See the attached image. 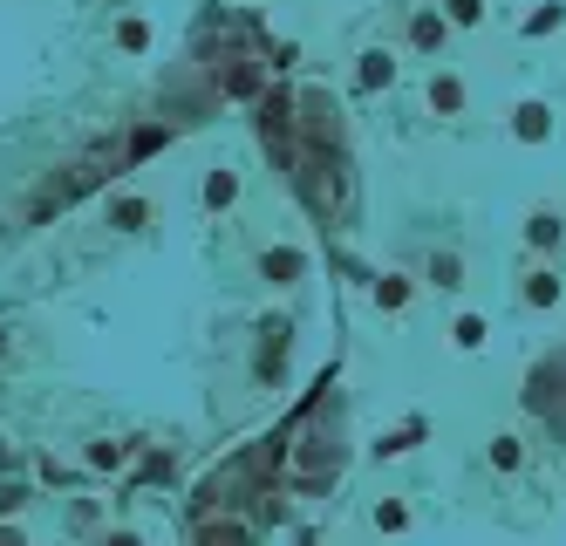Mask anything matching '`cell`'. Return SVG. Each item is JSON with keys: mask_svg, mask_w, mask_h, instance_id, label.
Wrapping results in <instances>:
<instances>
[{"mask_svg": "<svg viewBox=\"0 0 566 546\" xmlns=\"http://www.w3.org/2000/svg\"><path fill=\"white\" fill-rule=\"evenodd\" d=\"M287 485L301 492H321L341 478V396H335V376H321V390L307 396V410L287 424Z\"/></svg>", "mask_w": 566, "mask_h": 546, "instance_id": "obj_1", "label": "cell"}, {"mask_svg": "<svg viewBox=\"0 0 566 546\" xmlns=\"http://www.w3.org/2000/svg\"><path fill=\"white\" fill-rule=\"evenodd\" d=\"M110 171H123V144H116V137H110V144H89V151H82L76 164H69V171H62V178H55V185L35 198V219H48L55 205H76V198L96 192Z\"/></svg>", "mask_w": 566, "mask_h": 546, "instance_id": "obj_2", "label": "cell"}, {"mask_svg": "<svg viewBox=\"0 0 566 546\" xmlns=\"http://www.w3.org/2000/svg\"><path fill=\"white\" fill-rule=\"evenodd\" d=\"M287 335H294L287 321H266V328H260V362H253V376H260V383H273V376L287 369Z\"/></svg>", "mask_w": 566, "mask_h": 546, "instance_id": "obj_3", "label": "cell"}, {"mask_svg": "<svg viewBox=\"0 0 566 546\" xmlns=\"http://www.w3.org/2000/svg\"><path fill=\"white\" fill-rule=\"evenodd\" d=\"M260 273L273 280V287H294V280L307 273V253H294V246H273V253L260 260Z\"/></svg>", "mask_w": 566, "mask_h": 546, "instance_id": "obj_4", "label": "cell"}, {"mask_svg": "<svg viewBox=\"0 0 566 546\" xmlns=\"http://www.w3.org/2000/svg\"><path fill=\"white\" fill-rule=\"evenodd\" d=\"M171 144V123H144V130H130V144H123V164H144L151 151Z\"/></svg>", "mask_w": 566, "mask_h": 546, "instance_id": "obj_5", "label": "cell"}, {"mask_svg": "<svg viewBox=\"0 0 566 546\" xmlns=\"http://www.w3.org/2000/svg\"><path fill=\"white\" fill-rule=\"evenodd\" d=\"M430 110H437V117H457V110H464V82L437 76V82H430Z\"/></svg>", "mask_w": 566, "mask_h": 546, "instance_id": "obj_6", "label": "cell"}, {"mask_svg": "<svg viewBox=\"0 0 566 546\" xmlns=\"http://www.w3.org/2000/svg\"><path fill=\"white\" fill-rule=\"evenodd\" d=\"M512 130H519L526 144H539V137L553 130V110H546V103H519V123H512Z\"/></svg>", "mask_w": 566, "mask_h": 546, "instance_id": "obj_7", "label": "cell"}, {"mask_svg": "<svg viewBox=\"0 0 566 546\" xmlns=\"http://www.w3.org/2000/svg\"><path fill=\"white\" fill-rule=\"evenodd\" d=\"M355 82H362V89H382V82H396V62H389L382 48H369V55H362V69H355Z\"/></svg>", "mask_w": 566, "mask_h": 546, "instance_id": "obj_8", "label": "cell"}, {"mask_svg": "<svg viewBox=\"0 0 566 546\" xmlns=\"http://www.w3.org/2000/svg\"><path fill=\"white\" fill-rule=\"evenodd\" d=\"M110 219L123 226V233H144V226H151V205H144V198H116Z\"/></svg>", "mask_w": 566, "mask_h": 546, "instance_id": "obj_9", "label": "cell"}, {"mask_svg": "<svg viewBox=\"0 0 566 546\" xmlns=\"http://www.w3.org/2000/svg\"><path fill=\"white\" fill-rule=\"evenodd\" d=\"M416 444H423V424H403V430H382V458H403V451H416Z\"/></svg>", "mask_w": 566, "mask_h": 546, "instance_id": "obj_10", "label": "cell"}, {"mask_svg": "<svg viewBox=\"0 0 566 546\" xmlns=\"http://www.w3.org/2000/svg\"><path fill=\"white\" fill-rule=\"evenodd\" d=\"M89 465H96V471H123V465H130V444H110V437H103V444H89Z\"/></svg>", "mask_w": 566, "mask_h": 546, "instance_id": "obj_11", "label": "cell"}, {"mask_svg": "<svg viewBox=\"0 0 566 546\" xmlns=\"http://www.w3.org/2000/svg\"><path fill=\"white\" fill-rule=\"evenodd\" d=\"M232 198H239V178H232V171H212V178H205V205L219 212V205H232Z\"/></svg>", "mask_w": 566, "mask_h": 546, "instance_id": "obj_12", "label": "cell"}, {"mask_svg": "<svg viewBox=\"0 0 566 546\" xmlns=\"http://www.w3.org/2000/svg\"><path fill=\"white\" fill-rule=\"evenodd\" d=\"M410 41H416V48H437V41H444V14H416Z\"/></svg>", "mask_w": 566, "mask_h": 546, "instance_id": "obj_13", "label": "cell"}, {"mask_svg": "<svg viewBox=\"0 0 566 546\" xmlns=\"http://www.w3.org/2000/svg\"><path fill=\"white\" fill-rule=\"evenodd\" d=\"M430 280H437V287H464V260H457V253H437V260H430Z\"/></svg>", "mask_w": 566, "mask_h": 546, "instance_id": "obj_14", "label": "cell"}, {"mask_svg": "<svg viewBox=\"0 0 566 546\" xmlns=\"http://www.w3.org/2000/svg\"><path fill=\"white\" fill-rule=\"evenodd\" d=\"M526 301H532V308L560 301V280H553V273H526Z\"/></svg>", "mask_w": 566, "mask_h": 546, "instance_id": "obj_15", "label": "cell"}, {"mask_svg": "<svg viewBox=\"0 0 566 546\" xmlns=\"http://www.w3.org/2000/svg\"><path fill=\"white\" fill-rule=\"evenodd\" d=\"M526 239H532V246H553V239H560V219H553V212H532V219H526Z\"/></svg>", "mask_w": 566, "mask_h": 546, "instance_id": "obj_16", "label": "cell"}, {"mask_svg": "<svg viewBox=\"0 0 566 546\" xmlns=\"http://www.w3.org/2000/svg\"><path fill=\"white\" fill-rule=\"evenodd\" d=\"M451 342H457V349H478V342H485V321H478V314H464V321L451 328Z\"/></svg>", "mask_w": 566, "mask_h": 546, "instance_id": "obj_17", "label": "cell"}, {"mask_svg": "<svg viewBox=\"0 0 566 546\" xmlns=\"http://www.w3.org/2000/svg\"><path fill=\"white\" fill-rule=\"evenodd\" d=\"M376 301H382V308H403V301H410V280H396V273L376 280Z\"/></svg>", "mask_w": 566, "mask_h": 546, "instance_id": "obj_18", "label": "cell"}, {"mask_svg": "<svg viewBox=\"0 0 566 546\" xmlns=\"http://www.w3.org/2000/svg\"><path fill=\"white\" fill-rule=\"evenodd\" d=\"M116 41H123L130 55H144V48H151V28H144V21H123V28H116Z\"/></svg>", "mask_w": 566, "mask_h": 546, "instance_id": "obj_19", "label": "cell"}, {"mask_svg": "<svg viewBox=\"0 0 566 546\" xmlns=\"http://www.w3.org/2000/svg\"><path fill=\"white\" fill-rule=\"evenodd\" d=\"M376 526H382V533H403V526H410V512H403V506H376Z\"/></svg>", "mask_w": 566, "mask_h": 546, "instance_id": "obj_20", "label": "cell"}, {"mask_svg": "<svg viewBox=\"0 0 566 546\" xmlns=\"http://www.w3.org/2000/svg\"><path fill=\"white\" fill-rule=\"evenodd\" d=\"M491 465H505V471L519 465V437H498V444H491Z\"/></svg>", "mask_w": 566, "mask_h": 546, "instance_id": "obj_21", "label": "cell"}, {"mask_svg": "<svg viewBox=\"0 0 566 546\" xmlns=\"http://www.w3.org/2000/svg\"><path fill=\"white\" fill-rule=\"evenodd\" d=\"M478 14H485V0H451V21H457V28H471Z\"/></svg>", "mask_w": 566, "mask_h": 546, "instance_id": "obj_22", "label": "cell"}, {"mask_svg": "<svg viewBox=\"0 0 566 546\" xmlns=\"http://www.w3.org/2000/svg\"><path fill=\"white\" fill-rule=\"evenodd\" d=\"M28 506V485H0V512H21Z\"/></svg>", "mask_w": 566, "mask_h": 546, "instance_id": "obj_23", "label": "cell"}, {"mask_svg": "<svg viewBox=\"0 0 566 546\" xmlns=\"http://www.w3.org/2000/svg\"><path fill=\"white\" fill-rule=\"evenodd\" d=\"M0 355H7V335H0Z\"/></svg>", "mask_w": 566, "mask_h": 546, "instance_id": "obj_24", "label": "cell"}]
</instances>
